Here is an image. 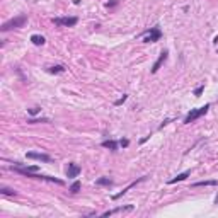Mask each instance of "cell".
I'll return each instance as SVG.
<instances>
[{"label":"cell","mask_w":218,"mask_h":218,"mask_svg":"<svg viewBox=\"0 0 218 218\" xmlns=\"http://www.w3.org/2000/svg\"><path fill=\"white\" fill-rule=\"evenodd\" d=\"M26 22H27L26 15H19V17H14V19L4 22L2 27H0V31H2V33H7V31H10V29H19V27H22Z\"/></svg>","instance_id":"cell-1"},{"label":"cell","mask_w":218,"mask_h":218,"mask_svg":"<svg viewBox=\"0 0 218 218\" xmlns=\"http://www.w3.org/2000/svg\"><path fill=\"white\" fill-rule=\"evenodd\" d=\"M208 109H210V104H204L203 108H199V109H193L189 114L184 118V124H191V123H194L196 119H199L203 114H206V113H208Z\"/></svg>","instance_id":"cell-2"},{"label":"cell","mask_w":218,"mask_h":218,"mask_svg":"<svg viewBox=\"0 0 218 218\" xmlns=\"http://www.w3.org/2000/svg\"><path fill=\"white\" fill-rule=\"evenodd\" d=\"M162 38V31L158 27H150L148 31L143 33V43H157Z\"/></svg>","instance_id":"cell-3"},{"label":"cell","mask_w":218,"mask_h":218,"mask_svg":"<svg viewBox=\"0 0 218 218\" xmlns=\"http://www.w3.org/2000/svg\"><path fill=\"white\" fill-rule=\"evenodd\" d=\"M78 22L77 17H56L53 19V24L54 26H67V27H72Z\"/></svg>","instance_id":"cell-4"},{"label":"cell","mask_w":218,"mask_h":218,"mask_svg":"<svg viewBox=\"0 0 218 218\" xmlns=\"http://www.w3.org/2000/svg\"><path fill=\"white\" fill-rule=\"evenodd\" d=\"M27 158H33V160H39V162H51V157L46 153H38V152H27Z\"/></svg>","instance_id":"cell-5"},{"label":"cell","mask_w":218,"mask_h":218,"mask_svg":"<svg viewBox=\"0 0 218 218\" xmlns=\"http://www.w3.org/2000/svg\"><path fill=\"white\" fill-rule=\"evenodd\" d=\"M133 210V204H126V206H118L114 210H109V211H104L102 213V217H111V215H114V213H123V211H131Z\"/></svg>","instance_id":"cell-6"},{"label":"cell","mask_w":218,"mask_h":218,"mask_svg":"<svg viewBox=\"0 0 218 218\" xmlns=\"http://www.w3.org/2000/svg\"><path fill=\"white\" fill-rule=\"evenodd\" d=\"M145 179H147V176H143V177H140V179H136L135 182H131V184H129V186H126V187H124V189H123L121 193H118V194H114V196H113V199H119V198H121L123 194H126V193H128V191L131 189V187H135V186H136V184H138V182H143Z\"/></svg>","instance_id":"cell-7"},{"label":"cell","mask_w":218,"mask_h":218,"mask_svg":"<svg viewBox=\"0 0 218 218\" xmlns=\"http://www.w3.org/2000/svg\"><path fill=\"white\" fill-rule=\"evenodd\" d=\"M12 170H15V172H19V174L27 176V174L38 172V170H39V167H38V165H29V167H12Z\"/></svg>","instance_id":"cell-8"},{"label":"cell","mask_w":218,"mask_h":218,"mask_svg":"<svg viewBox=\"0 0 218 218\" xmlns=\"http://www.w3.org/2000/svg\"><path fill=\"white\" fill-rule=\"evenodd\" d=\"M167 56H169V53H167V51H162V53H160L158 60H157L155 63H153V67H152V73H157V72H158V68L162 67V63L167 60Z\"/></svg>","instance_id":"cell-9"},{"label":"cell","mask_w":218,"mask_h":218,"mask_svg":"<svg viewBox=\"0 0 218 218\" xmlns=\"http://www.w3.org/2000/svg\"><path fill=\"white\" fill-rule=\"evenodd\" d=\"M80 174V167L77 165V164H68V169H67V177L70 179H73Z\"/></svg>","instance_id":"cell-10"},{"label":"cell","mask_w":218,"mask_h":218,"mask_svg":"<svg viewBox=\"0 0 218 218\" xmlns=\"http://www.w3.org/2000/svg\"><path fill=\"white\" fill-rule=\"evenodd\" d=\"M191 176V170H186V172H182V174H177L174 179H170L169 184H176V182H181V181H184V179H187V177Z\"/></svg>","instance_id":"cell-11"},{"label":"cell","mask_w":218,"mask_h":218,"mask_svg":"<svg viewBox=\"0 0 218 218\" xmlns=\"http://www.w3.org/2000/svg\"><path fill=\"white\" fill-rule=\"evenodd\" d=\"M101 145L104 147V148L113 150V152H116V150H118V142H114V140H106V142H102Z\"/></svg>","instance_id":"cell-12"},{"label":"cell","mask_w":218,"mask_h":218,"mask_svg":"<svg viewBox=\"0 0 218 218\" xmlns=\"http://www.w3.org/2000/svg\"><path fill=\"white\" fill-rule=\"evenodd\" d=\"M31 41H33V44H36V46H43V44L46 43V39H44L43 36H39V34H33V36H31Z\"/></svg>","instance_id":"cell-13"},{"label":"cell","mask_w":218,"mask_h":218,"mask_svg":"<svg viewBox=\"0 0 218 218\" xmlns=\"http://www.w3.org/2000/svg\"><path fill=\"white\" fill-rule=\"evenodd\" d=\"M48 72H49V73H63V72H65V67H63V65H54V67L48 68Z\"/></svg>","instance_id":"cell-14"},{"label":"cell","mask_w":218,"mask_h":218,"mask_svg":"<svg viewBox=\"0 0 218 218\" xmlns=\"http://www.w3.org/2000/svg\"><path fill=\"white\" fill-rule=\"evenodd\" d=\"M218 181H199V182H194L193 186L194 187H199V186H217Z\"/></svg>","instance_id":"cell-15"},{"label":"cell","mask_w":218,"mask_h":218,"mask_svg":"<svg viewBox=\"0 0 218 218\" xmlns=\"http://www.w3.org/2000/svg\"><path fill=\"white\" fill-rule=\"evenodd\" d=\"M97 184L99 186H113V181L108 177H101V179H97Z\"/></svg>","instance_id":"cell-16"},{"label":"cell","mask_w":218,"mask_h":218,"mask_svg":"<svg viewBox=\"0 0 218 218\" xmlns=\"http://www.w3.org/2000/svg\"><path fill=\"white\" fill-rule=\"evenodd\" d=\"M80 187H82V184H80V181H75V182L72 184V186H70V191H72V193H73V194H77V193H78V191H80Z\"/></svg>","instance_id":"cell-17"},{"label":"cell","mask_w":218,"mask_h":218,"mask_svg":"<svg viewBox=\"0 0 218 218\" xmlns=\"http://www.w3.org/2000/svg\"><path fill=\"white\" fill-rule=\"evenodd\" d=\"M0 191H2V194H5V196H14V194H15V191H14V189H9V187H5V186H2V187H0Z\"/></svg>","instance_id":"cell-18"},{"label":"cell","mask_w":218,"mask_h":218,"mask_svg":"<svg viewBox=\"0 0 218 218\" xmlns=\"http://www.w3.org/2000/svg\"><path fill=\"white\" fill-rule=\"evenodd\" d=\"M203 90H204V85H199L198 89H194V95H196V97H199V95L203 94Z\"/></svg>","instance_id":"cell-19"},{"label":"cell","mask_w":218,"mask_h":218,"mask_svg":"<svg viewBox=\"0 0 218 218\" xmlns=\"http://www.w3.org/2000/svg\"><path fill=\"white\" fill-rule=\"evenodd\" d=\"M126 99H128V95L124 94V95H123V97H121V99H118V101L114 102V106H121V104H123V102H124V101H126Z\"/></svg>","instance_id":"cell-20"},{"label":"cell","mask_w":218,"mask_h":218,"mask_svg":"<svg viewBox=\"0 0 218 218\" xmlns=\"http://www.w3.org/2000/svg\"><path fill=\"white\" fill-rule=\"evenodd\" d=\"M27 113H29L31 116H34V114H38V113H39V108H29V109H27Z\"/></svg>","instance_id":"cell-21"},{"label":"cell","mask_w":218,"mask_h":218,"mask_svg":"<svg viewBox=\"0 0 218 218\" xmlns=\"http://www.w3.org/2000/svg\"><path fill=\"white\" fill-rule=\"evenodd\" d=\"M119 145H121V147H128V145H129V140H128V138H123L121 142H119Z\"/></svg>","instance_id":"cell-22"},{"label":"cell","mask_w":218,"mask_h":218,"mask_svg":"<svg viewBox=\"0 0 218 218\" xmlns=\"http://www.w3.org/2000/svg\"><path fill=\"white\" fill-rule=\"evenodd\" d=\"M116 4H118V0H113V2H108V4H106V7H114Z\"/></svg>","instance_id":"cell-23"},{"label":"cell","mask_w":218,"mask_h":218,"mask_svg":"<svg viewBox=\"0 0 218 218\" xmlns=\"http://www.w3.org/2000/svg\"><path fill=\"white\" fill-rule=\"evenodd\" d=\"M215 204H218V194H217V198H215Z\"/></svg>","instance_id":"cell-24"}]
</instances>
